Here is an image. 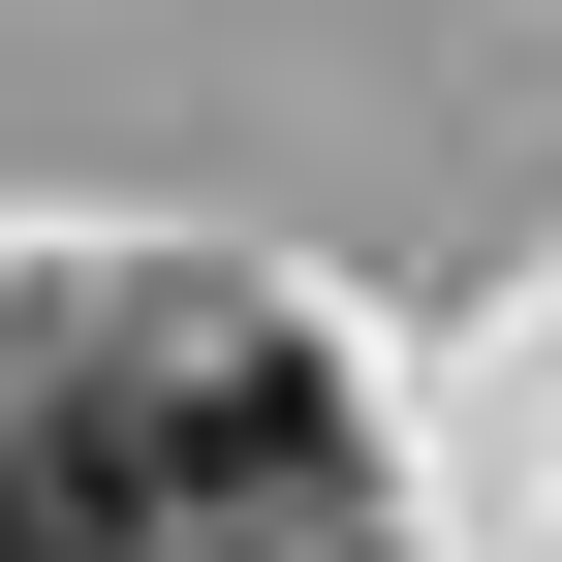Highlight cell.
<instances>
[{
  "instance_id": "6da1fadb",
  "label": "cell",
  "mask_w": 562,
  "mask_h": 562,
  "mask_svg": "<svg viewBox=\"0 0 562 562\" xmlns=\"http://www.w3.org/2000/svg\"><path fill=\"white\" fill-rule=\"evenodd\" d=\"M63 406H94V469L157 501V562L220 531V501H313V469H344L313 344H250V313H125V344H63Z\"/></svg>"
}]
</instances>
